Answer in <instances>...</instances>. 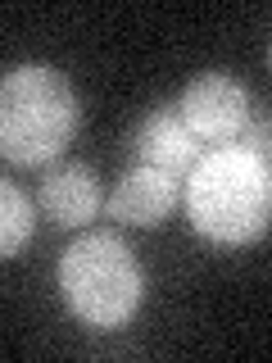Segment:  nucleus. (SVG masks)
Masks as SVG:
<instances>
[{"label":"nucleus","mask_w":272,"mask_h":363,"mask_svg":"<svg viewBox=\"0 0 272 363\" xmlns=\"http://www.w3.org/2000/svg\"><path fill=\"white\" fill-rule=\"evenodd\" d=\"M32 227H37L32 200L23 196L14 182L0 177V259H14L18 250L32 241Z\"/></svg>","instance_id":"obj_8"},{"label":"nucleus","mask_w":272,"mask_h":363,"mask_svg":"<svg viewBox=\"0 0 272 363\" xmlns=\"http://www.w3.org/2000/svg\"><path fill=\"white\" fill-rule=\"evenodd\" d=\"M82 128V100L50 64H18L0 77V155L9 164H50Z\"/></svg>","instance_id":"obj_2"},{"label":"nucleus","mask_w":272,"mask_h":363,"mask_svg":"<svg viewBox=\"0 0 272 363\" xmlns=\"http://www.w3.org/2000/svg\"><path fill=\"white\" fill-rule=\"evenodd\" d=\"M177 200H181V177L141 164L118 182V191L109 200V213L128 227H159L177 209Z\"/></svg>","instance_id":"obj_5"},{"label":"nucleus","mask_w":272,"mask_h":363,"mask_svg":"<svg viewBox=\"0 0 272 363\" xmlns=\"http://www.w3.org/2000/svg\"><path fill=\"white\" fill-rule=\"evenodd\" d=\"M41 209L60 227H82L100 213V177L86 164H60L41 182Z\"/></svg>","instance_id":"obj_6"},{"label":"nucleus","mask_w":272,"mask_h":363,"mask_svg":"<svg viewBox=\"0 0 272 363\" xmlns=\"http://www.w3.org/2000/svg\"><path fill=\"white\" fill-rule=\"evenodd\" d=\"M272 173L268 155L245 145H213L191 164L186 177V218L200 236L218 245H249L268 232Z\"/></svg>","instance_id":"obj_1"},{"label":"nucleus","mask_w":272,"mask_h":363,"mask_svg":"<svg viewBox=\"0 0 272 363\" xmlns=\"http://www.w3.org/2000/svg\"><path fill=\"white\" fill-rule=\"evenodd\" d=\"M136 155L145 168H164V173H191V164L200 159V141L186 132V123L177 118V109H159L141 123L136 132Z\"/></svg>","instance_id":"obj_7"},{"label":"nucleus","mask_w":272,"mask_h":363,"mask_svg":"<svg viewBox=\"0 0 272 363\" xmlns=\"http://www.w3.org/2000/svg\"><path fill=\"white\" fill-rule=\"evenodd\" d=\"M60 291H64V304L73 309V318H82L86 327H123L141 309L145 272L123 236L96 232L64 250Z\"/></svg>","instance_id":"obj_3"},{"label":"nucleus","mask_w":272,"mask_h":363,"mask_svg":"<svg viewBox=\"0 0 272 363\" xmlns=\"http://www.w3.org/2000/svg\"><path fill=\"white\" fill-rule=\"evenodd\" d=\"M177 118L204 145H232L249 123V91L227 73H204L181 91Z\"/></svg>","instance_id":"obj_4"}]
</instances>
